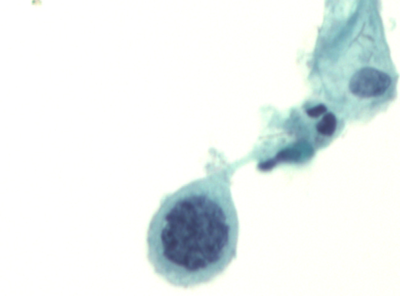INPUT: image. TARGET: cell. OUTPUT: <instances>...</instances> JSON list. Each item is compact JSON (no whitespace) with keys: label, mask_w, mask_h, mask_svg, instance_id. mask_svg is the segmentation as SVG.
<instances>
[{"label":"cell","mask_w":400,"mask_h":296,"mask_svg":"<svg viewBox=\"0 0 400 296\" xmlns=\"http://www.w3.org/2000/svg\"><path fill=\"white\" fill-rule=\"evenodd\" d=\"M205 172L163 197L148 227L149 264L178 288L211 282L235 256L238 219L228 169L211 161Z\"/></svg>","instance_id":"obj_1"},{"label":"cell","mask_w":400,"mask_h":296,"mask_svg":"<svg viewBox=\"0 0 400 296\" xmlns=\"http://www.w3.org/2000/svg\"><path fill=\"white\" fill-rule=\"evenodd\" d=\"M391 84L389 76L380 70L365 68L354 74L349 82V90L354 96L372 98L381 96Z\"/></svg>","instance_id":"obj_2"},{"label":"cell","mask_w":400,"mask_h":296,"mask_svg":"<svg viewBox=\"0 0 400 296\" xmlns=\"http://www.w3.org/2000/svg\"><path fill=\"white\" fill-rule=\"evenodd\" d=\"M337 127V120L335 115L327 113L316 125V130L325 136H332Z\"/></svg>","instance_id":"obj_3"},{"label":"cell","mask_w":400,"mask_h":296,"mask_svg":"<svg viewBox=\"0 0 400 296\" xmlns=\"http://www.w3.org/2000/svg\"><path fill=\"white\" fill-rule=\"evenodd\" d=\"M302 156V152L299 149L295 148H289L281 151L276 156V163L277 162H297L300 159Z\"/></svg>","instance_id":"obj_4"},{"label":"cell","mask_w":400,"mask_h":296,"mask_svg":"<svg viewBox=\"0 0 400 296\" xmlns=\"http://www.w3.org/2000/svg\"><path fill=\"white\" fill-rule=\"evenodd\" d=\"M326 111V106H325V105L321 104L317 105V106H315V107H312V108L309 109V110L306 111V113H307L308 116H310V117H312V118H316L318 116H320L321 115L324 114Z\"/></svg>","instance_id":"obj_5"},{"label":"cell","mask_w":400,"mask_h":296,"mask_svg":"<svg viewBox=\"0 0 400 296\" xmlns=\"http://www.w3.org/2000/svg\"><path fill=\"white\" fill-rule=\"evenodd\" d=\"M275 165V160H274V159H270V160L267 161V162L260 163V164L259 165V168H260L261 171H269V170H271L272 168L274 167Z\"/></svg>","instance_id":"obj_6"}]
</instances>
